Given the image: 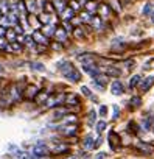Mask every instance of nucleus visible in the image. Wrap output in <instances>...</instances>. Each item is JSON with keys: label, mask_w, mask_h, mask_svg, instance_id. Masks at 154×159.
Here are the masks:
<instances>
[{"label": "nucleus", "mask_w": 154, "mask_h": 159, "mask_svg": "<svg viewBox=\"0 0 154 159\" xmlns=\"http://www.w3.org/2000/svg\"><path fill=\"white\" fill-rule=\"evenodd\" d=\"M86 8L89 9V13H95V9H97V3H93V2H89L86 5Z\"/></svg>", "instance_id": "obj_19"}, {"label": "nucleus", "mask_w": 154, "mask_h": 159, "mask_svg": "<svg viewBox=\"0 0 154 159\" xmlns=\"http://www.w3.org/2000/svg\"><path fill=\"white\" fill-rule=\"evenodd\" d=\"M0 72H3V67H2V66H0Z\"/></svg>", "instance_id": "obj_32"}, {"label": "nucleus", "mask_w": 154, "mask_h": 159, "mask_svg": "<svg viewBox=\"0 0 154 159\" xmlns=\"http://www.w3.org/2000/svg\"><path fill=\"white\" fill-rule=\"evenodd\" d=\"M65 103L67 105H73V103H78V97L75 94H70L67 98H65Z\"/></svg>", "instance_id": "obj_9"}, {"label": "nucleus", "mask_w": 154, "mask_h": 159, "mask_svg": "<svg viewBox=\"0 0 154 159\" xmlns=\"http://www.w3.org/2000/svg\"><path fill=\"white\" fill-rule=\"evenodd\" d=\"M84 72H86V74H89L90 77H93V78L100 75V69L95 67L93 64H84Z\"/></svg>", "instance_id": "obj_2"}, {"label": "nucleus", "mask_w": 154, "mask_h": 159, "mask_svg": "<svg viewBox=\"0 0 154 159\" xmlns=\"http://www.w3.org/2000/svg\"><path fill=\"white\" fill-rule=\"evenodd\" d=\"M41 22H42V24H48V22H50V16H48V14H42L41 16Z\"/></svg>", "instance_id": "obj_22"}, {"label": "nucleus", "mask_w": 154, "mask_h": 159, "mask_svg": "<svg viewBox=\"0 0 154 159\" xmlns=\"http://www.w3.org/2000/svg\"><path fill=\"white\" fill-rule=\"evenodd\" d=\"M151 21L154 22V13H153V16H151Z\"/></svg>", "instance_id": "obj_31"}, {"label": "nucleus", "mask_w": 154, "mask_h": 159, "mask_svg": "<svg viewBox=\"0 0 154 159\" xmlns=\"http://www.w3.org/2000/svg\"><path fill=\"white\" fill-rule=\"evenodd\" d=\"M104 128H106V122H98V123H97V131L98 132H101Z\"/></svg>", "instance_id": "obj_21"}, {"label": "nucleus", "mask_w": 154, "mask_h": 159, "mask_svg": "<svg viewBox=\"0 0 154 159\" xmlns=\"http://www.w3.org/2000/svg\"><path fill=\"white\" fill-rule=\"evenodd\" d=\"M106 74L107 75H112V77H118L120 70H118V69H114V67H109V69H106Z\"/></svg>", "instance_id": "obj_13"}, {"label": "nucleus", "mask_w": 154, "mask_h": 159, "mask_svg": "<svg viewBox=\"0 0 154 159\" xmlns=\"http://www.w3.org/2000/svg\"><path fill=\"white\" fill-rule=\"evenodd\" d=\"M64 77L67 78V80H70V81H75V83H76V81H80V80H81V74H80V72H78L76 69L73 67L70 72H67V74H65Z\"/></svg>", "instance_id": "obj_3"}, {"label": "nucleus", "mask_w": 154, "mask_h": 159, "mask_svg": "<svg viewBox=\"0 0 154 159\" xmlns=\"http://www.w3.org/2000/svg\"><path fill=\"white\" fill-rule=\"evenodd\" d=\"M93 120H95V112L90 111L89 112V122H90V123H93Z\"/></svg>", "instance_id": "obj_25"}, {"label": "nucleus", "mask_w": 154, "mask_h": 159, "mask_svg": "<svg viewBox=\"0 0 154 159\" xmlns=\"http://www.w3.org/2000/svg\"><path fill=\"white\" fill-rule=\"evenodd\" d=\"M55 36H56L58 41H65V38H67V34H65V31H62V30H56L55 31Z\"/></svg>", "instance_id": "obj_8"}, {"label": "nucleus", "mask_w": 154, "mask_h": 159, "mask_svg": "<svg viewBox=\"0 0 154 159\" xmlns=\"http://www.w3.org/2000/svg\"><path fill=\"white\" fill-rule=\"evenodd\" d=\"M100 114L101 115H106L107 114V108H106V106H101V108H100Z\"/></svg>", "instance_id": "obj_26"}, {"label": "nucleus", "mask_w": 154, "mask_h": 159, "mask_svg": "<svg viewBox=\"0 0 154 159\" xmlns=\"http://www.w3.org/2000/svg\"><path fill=\"white\" fill-rule=\"evenodd\" d=\"M34 94H38V87L36 86H30V89H28V94H27V97H33Z\"/></svg>", "instance_id": "obj_16"}, {"label": "nucleus", "mask_w": 154, "mask_h": 159, "mask_svg": "<svg viewBox=\"0 0 154 159\" xmlns=\"http://www.w3.org/2000/svg\"><path fill=\"white\" fill-rule=\"evenodd\" d=\"M0 47L6 48V41H5V39H0Z\"/></svg>", "instance_id": "obj_30"}, {"label": "nucleus", "mask_w": 154, "mask_h": 159, "mask_svg": "<svg viewBox=\"0 0 154 159\" xmlns=\"http://www.w3.org/2000/svg\"><path fill=\"white\" fill-rule=\"evenodd\" d=\"M64 134H65V136H73V134H76V128H73V127H70V128H65Z\"/></svg>", "instance_id": "obj_18"}, {"label": "nucleus", "mask_w": 154, "mask_h": 159, "mask_svg": "<svg viewBox=\"0 0 154 159\" xmlns=\"http://www.w3.org/2000/svg\"><path fill=\"white\" fill-rule=\"evenodd\" d=\"M48 153H50V150H48V147L44 142L36 144L31 150V156H48Z\"/></svg>", "instance_id": "obj_1"}, {"label": "nucleus", "mask_w": 154, "mask_h": 159, "mask_svg": "<svg viewBox=\"0 0 154 159\" xmlns=\"http://www.w3.org/2000/svg\"><path fill=\"white\" fill-rule=\"evenodd\" d=\"M55 6H56V8H58V11H64V9H65V2H64V0H55Z\"/></svg>", "instance_id": "obj_10"}, {"label": "nucleus", "mask_w": 154, "mask_h": 159, "mask_svg": "<svg viewBox=\"0 0 154 159\" xmlns=\"http://www.w3.org/2000/svg\"><path fill=\"white\" fill-rule=\"evenodd\" d=\"M139 148L143 151V153H151L153 151V147L151 145H146V144H139Z\"/></svg>", "instance_id": "obj_12"}, {"label": "nucleus", "mask_w": 154, "mask_h": 159, "mask_svg": "<svg viewBox=\"0 0 154 159\" xmlns=\"http://www.w3.org/2000/svg\"><path fill=\"white\" fill-rule=\"evenodd\" d=\"M118 108H117V106H114V119H117V117H118Z\"/></svg>", "instance_id": "obj_29"}, {"label": "nucleus", "mask_w": 154, "mask_h": 159, "mask_svg": "<svg viewBox=\"0 0 154 159\" xmlns=\"http://www.w3.org/2000/svg\"><path fill=\"white\" fill-rule=\"evenodd\" d=\"M111 89H112V94H115V95L123 94V84L120 81H114L112 86H111Z\"/></svg>", "instance_id": "obj_4"}, {"label": "nucleus", "mask_w": 154, "mask_h": 159, "mask_svg": "<svg viewBox=\"0 0 154 159\" xmlns=\"http://www.w3.org/2000/svg\"><path fill=\"white\" fill-rule=\"evenodd\" d=\"M92 147H93V144H92V136H87V137L84 139V148H86V150H90Z\"/></svg>", "instance_id": "obj_11"}, {"label": "nucleus", "mask_w": 154, "mask_h": 159, "mask_svg": "<svg viewBox=\"0 0 154 159\" xmlns=\"http://www.w3.org/2000/svg\"><path fill=\"white\" fill-rule=\"evenodd\" d=\"M33 39H34V41H38L39 44H44V45H47V44H48V42H47V38H45V36H42L41 33H38V31L33 34Z\"/></svg>", "instance_id": "obj_6"}, {"label": "nucleus", "mask_w": 154, "mask_h": 159, "mask_svg": "<svg viewBox=\"0 0 154 159\" xmlns=\"http://www.w3.org/2000/svg\"><path fill=\"white\" fill-rule=\"evenodd\" d=\"M70 159H75V158H70Z\"/></svg>", "instance_id": "obj_33"}, {"label": "nucleus", "mask_w": 154, "mask_h": 159, "mask_svg": "<svg viewBox=\"0 0 154 159\" xmlns=\"http://www.w3.org/2000/svg\"><path fill=\"white\" fill-rule=\"evenodd\" d=\"M139 81H140V77H139V75L132 77V78H131V81H129V87H136V84H139Z\"/></svg>", "instance_id": "obj_14"}, {"label": "nucleus", "mask_w": 154, "mask_h": 159, "mask_svg": "<svg viewBox=\"0 0 154 159\" xmlns=\"http://www.w3.org/2000/svg\"><path fill=\"white\" fill-rule=\"evenodd\" d=\"M151 123H153V120L149 117H146L145 122H143V128H145V130H149V128H151Z\"/></svg>", "instance_id": "obj_20"}, {"label": "nucleus", "mask_w": 154, "mask_h": 159, "mask_svg": "<svg viewBox=\"0 0 154 159\" xmlns=\"http://www.w3.org/2000/svg\"><path fill=\"white\" fill-rule=\"evenodd\" d=\"M151 8H153V6H151V5H146V6H145V8H143V14H148V13H149V11H151Z\"/></svg>", "instance_id": "obj_27"}, {"label": "nucleus", "mask_w": 154, "mask_h": 159, "mask_svg": "<svg viewBox=\"0 0 154 159\" xmlns=\"http://www.w3.org/2000/svg\"><path fill=\"white\" fill-rule=\"evenodd\" d=\"M81 91H83V94L86 95V97H89V98H92V100H95V97H93L92 94H90V91L86 87V86H83V87H81Z\"/></svg>", "instance_id": "obj_17"}, {"label": "nucleus", "mask_w": 154, "mask_h": 159, "mask_svg": "<svg viewBox=\"0 0 154 159\" xmlns=\"http://www.w3.org/2000/svg\"><path fill=\"white\" fill-rule=\"evenodd\" d=\"M31 66H33V69H34V70H39V72H44L45 70V67L41 64V62H33Z\"/></svg>", "instance_id": "obj_15"}, {"label": "nucleus", "mask_w": 154, "mask_h": 159, "mask_svg": "<svg viewBox=\"0 0 154 159\" xmlns=\"http://www.w3.org/2000/svg\"><path fill=\"white\" fill-rule=\"evenodd\" d=\"M47 97H48V94H41V95H39V98H38V101H44Z\"/></svg>", "instance_id": "obj_28"}, {"label": "nucleus", "mask_w": 154, "mask_h": 159, "mask_svg": "<svg viewBox=\"0 0 154 159\" xmlns=\"http://www.w3.org/2000/svg\"><path fill=\"white\" fill-rule=\"evenodd\" d=\"M109 140H111V148H114V150H115V148H117V142H118L120 140V139H118V136H117V132H111V134H109Z\"/></svg>", "instance_id": "obj_7"}, {"label": "nucleus", "mask_w": 154, "mask_h": 159, "mask_svg": "<svg viewBox=\"0 0 154 159\" xmlns=\"http://www.w3.org/2000/svg\"><path fill=\"white\" fill-rule=\"evenodd\" d=\"M131 103H132L134 106H139L140 103H142V101H140V98H139V97H134L132 100H131Z\"/></svg>", "instance_id": "obj_23"}, {"label": "nucleus", "mask_w": 154, "mask_h": 159, "mask_svg": "<svg viewBox=\"0 0 154 159\" xmlns=\"http://www.w3.org/2000/svg\"><path fill=\"white\" fill-rule=\"evenodd\" d=\"M153 84H154V78L153 77H148V78H145V81H143L142 84H140V89H142L143 92H146Z\"/></svg>", "instance_id": "obj_5"}, {"label": "nucleus", "mask_w": 154, "mask_h": 159, "mask_svg": "<svg viewBox=\"0 0 154 159\" xmlns=\"http://www.w3.org/2000/svg\"><path fill=\"white\" fill-rule=\"evenodd\" d=\"M72 16H73V9H68V11L65 13V21H68V19H72Z\"/></svg>", "instance_id": "obj_24"}]
</instances>
